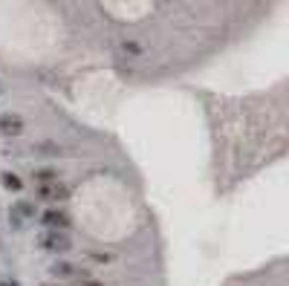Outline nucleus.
Returning a JSON list of instances; mask_svg holds the SVG:
<instances>
[{
    "label": "nucleus",
    "instance_id": "6",
    "mask_svg": "<svg viewBox=\"0 0 289 286\" xmlns=\"http://www.w3.org/2000/svg\"><path fill=\"white\" fill-rule=\"evenodd\" d=\"M3 188H9V191H20V188H23V182H20V177H17V174L6 171V174H3Z\"/></svg>",
    "mask_w": 289,
    "mask_h": 286
},
{
    "label": "nucleus",
    "instance_id": "10",
    "mask_svg": "<svg viewBox=\"0 0 289 286\" xmlns=\"http://www.w3.org/2000/svg\"><path fill=\"white\" fill-rule=\"evenodd\" d=\"M81 286H104V284H98V281H84Z\"/></svg>",
    "mask_w": 289,
    "mask_h": 286
},
{
    "label": "nucleus",
    "instance_id": "1",
    "mask_svg": "<svg viewBox=\"0 0 289 286\" xmlns=\"http://www.w3.org/2000/svg\"><path fill=\"white\" fill-rule=\"evenodd\" d=\"M41 246L46 249V252H55V255H64V252H69V237L64 232H46L41 237Z\"/></svg>",
    "mask_w": 289,
    "mask_h": 286
},
{
    "label": "nucleus",
    "instance_id": "8",
    "mask_svg": "<svg viewBox=\"0 0 289 286\" xmlns=\"http://www.w3.org/2000/svg\"><path fill=\"white\" fill-rule=\"evenodd\" d=\"M90 258L98 260V263H107V260H110V255H90Z\"/></svg>",
    "mask_w": 289,
    "mask_h": 286
},
{
    "label": "nucleus",
    "instance_id": "11",
    "mask_svg": "<svg viewBox=\"0 0 289 286\" xmlns=\"http://www.w3.org/2000/svg\"><path fill=\"white\" fill-rule=\"evenodd\" d=\"M3 286H17V284H3Z\"/></svg>",
    "mask_w": 289,
    "mask_h": 286
},
{
    "label": "nucleus",
    "instance_id": "3",
    "mask_svg": "<svg viewBox=\"0 0 289 286\" xmlns=\"http://www.w3.org/2000/svg\"><path fill=\"white\" fill-rule=\"evenodd\" d=\"M0 133H3V136H17V133H23V119L14 116V113L0 116Z\"/></svg>",
    "mask_w": 289,
    "mask_h": 286
},
{
    "label": "nucleus",
    "instance_id": "4",
    "mask_svg": "<svg viewBox=\"0 0 289 286\" xmlns=\"http://www.w3.org/2000/svg\"><path fill=\"white\" fill-rule=\"evenodd\" d=\"M43 226H49L52 232H58V229H67L69 226V217L64 214V211H58V208H49V211H43Z\"/></svg>",
    "mask_w": 289,
    "mask_h": 286
},
{
    "label": "nucleus",
    "instance_id": "2",
    "mask_svg": "<svg viewBox=\"0 0 289 286\" xmlns=\"http://www.w3.org/2000/svg\"><path fill=\"white\" fill-rule=\"evenodd\" d=\"M67 185H61V182H46V185H38V197L41 200H49V203H61V200H67Z\"/></svg>",
    "mask_w": 289,
    "mask_h": 286
},
{
    "label": "nucleus",
    "instance_id": "7",
    "mask_svg": "<svg viewBox=\"0 0 289 286\" xmlns=\"http://www.w3.org/2000/svg\"><path fill=\"white\" fill-rule=\"evenodd\" d=\"M72 272H75V266H69V263H55V266H52V275H55V278H69Z\"/></svg>",
    "mask_w": 289,
    "mask_h": 286
},
{
    "label": "nucleus",
    "instance_id": "9",
    "mask_svg": "<svg viewBox=\"0 0 289 286\" xmlns=\"http://www.w3.org/2000/svg\"><path fill=\"white\" fill-rule=\"evenodd\" d=\"M124 49L127 52H142V46H136V43H124Z\"/></svg>",
    "mask_w": 289,
    "mask_h": 286
},
{
    "label": "nucleus",
    "instance_id": "5",
    "mask_svg": "<svg viewBox=\"0 0 289 286\" xmlns=\"http://www.w3.org/2000/svg\"><path fill=\"white\" fill-rule=\"evenodd\" d=\"M35 179H38V185H46V182H58V174L52 168H38V171H35Z\"/></svg>",
    "mask_w": 289,
    "mask_h": 286
}]
</instances>
